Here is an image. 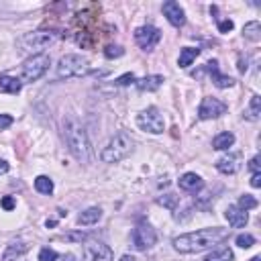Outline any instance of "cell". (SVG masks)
I'll return each mask as SVG.
<instances>
[{
  "label": "cell",
  "instance_id": "cell-41",
  "mask_svg": "<svg viewBox=\"0 0 261 261\" xmlns=\"http://www.w3.org/2000/svg\"><path fill=\"white\" fill-rule=\"evenodd\" d=\"M120 261H137V259H135L133 255H122V257H120Z\"/></svg>",
  "mask_w": 261,
  "mask_h": 261
},
{
  "label": "cell",
  "instance_id": "cell-33",
  "mask_svg": "<svg viewBox=\"0 0 261 261\" xmlns=\"http://www.w3.org/2000/svg\"><path fill=\"white\" fill-rule=\"evenodd\" d=\"M63 239L65 241H72V243H82L86 239V233H67Z\"/></svg>",
  "mask_w": 261,
  "mask_h": 261
},
{
  "label": "cell",
  "instance_id": "cell-42",
  "mask_svg": "<svg viewBox=\"0 0 261 261\" xmlns=\"http://www.w3.org/2000/svg\"><path fill=\"white\" fill-rule=\"evenodd\" d=\"M65 261H76V257L74 255H65Z\"/></svg>",
  "mask_w": 261,
  "mask_h": 261
},
{
  "label": "cell",
  "instance_id": "cell-23",
  "mask_svg": "<svg viewBox=\"0 0 261 261\" xmlns=\"http://www.w3.org/2000/svg\"><path fill=\"white\" fill-rule=\"evenodd\" d=\"M233 259V251L229 247H219V249H214V251L204 259V261H231Z\"/></svg>",
  "mask_w": 261,
  "mask_h": 261
},
{
  "label": "cell",
  "instance_id": "cell-40",
  "mask_svg": "<svg viewBox=\"0 0 261 261\" xmlns=\"http://www.w3.org/2000/svg\"><path fill=\"white\" fill-rule=\"evenodd\" d=\"M239 72H243V74L247 72V61H243V60L239 61Z\"/></svg>",
  "mask_w": 261,
  "mask_h": 261
},
{
  "label": "cell",
  "instance_id": "cell-3",
  "mask_svg": "<svg viewBox=\"0 0 261 261\" xmlns=\"http://www.w3.org/2000/svg\"><path fill=\"white\" fill-rule=\"evenodd\" d=\"M131 151H133V139H131V135L120 131V133H117L115 137L108 141V145L104 147V149H102L100 160L104 161V163H119Z\"/></svg>",
  "mask_w": 261,
  "mask_h": 261
},
{
  "label": "cell",
  "instance_id": "cell-29",
  "mask_svg": "<svg viewBox=\"0 0 261 261\" xmlns=\"http://www.w3.org/2000/svg\"><path fill=\"white\" fill-rule=\"evenodd\" d=\"M58 251H53V249H49V247H45V249H41V253H39V261H58Z\"/></svg>",
  "mask_w": 261,
  "mask_h": 261
},
{
  "label": "cell",
  "instance_id": "cell-22",
  "mask_svg": "<svg viewBox=\"0 0 261 261\" xmlns=\"http://www.w3.org/2000/svg\"><path fill=\"white\" fill-rule=\"evenodd\" d=\"M198 55H200L198 47H184V49H181V53H180V60H178L180 67H188L192 61L198 58Z\"/></svg>",
  "mask_w": 261,
  "mask_h": 261
},
{
  "label": "cell",
  "instance_id": "cell-25",
  "mask_svg": "<svg viewBox=\"0 0 261 261\" xmlns=\"http://www.w3.org/2000/svg\"><path fill=\"white\" fill-rule=\"evenodd\" d=\"M259 33H261V27H259V22H257V20L247 22L245 29H243V35H245L247 39H251V41H259V39H261Z\"/></svg>",
  "mask_w": 261,
  "mask_h": 261
},
{
  "label": "cell",
  "instance_id": "cell-21",
  "mask_svg": "<svg viewBox=\"0 0 261 261\" xmlns=\"http://www.w3.org/2000/svg\"><path fill=\"white\" fill-rule=\"evenodd\" d=\"M233 143H235V135L233 133H221V135L214 137L212 147H214V149H219V151H224V149H229Z\"/></svg>",
  "mask_w": 261,
  "mask_h": 261
},
{
  "label": "cell",
  "instance_id": "cell-20",
  "mask_svg": "<svg viewBox=\"0 0 261 261\" xmlns=\"http://www.w3.org/2000/svg\"><path fill=\"white\" fill-rule=\"evenodd\" d=\"M100 217H102V210L98 208V206H92V208H88V210H84L80 217H78V222L80 224H96L98 221H100Z\"/></svg>",
  "mask_w": 261,
  "mask_h": 261
},
{
  "label": "cell",
  "instance_id": "cell-32",
  "mask_svg": "<svg viewBox=\"0 0 261 261\" xmlns=\"http://www.w3.org/2000/svg\"><path fill=\"white\" fill-rule=\"evenodd\" d=\"M135 80H137V78H135V74H124V76L117 78L115 84H117V86H129V84H135Z\"/></svg>",
  "mask_w": 261,
  "mask_h": 261
},
{
  "label": "cell",
  "instance_id": "cell-10",
  "mask_svg": "<svg viewBox=\"0 0 261 261\" xmlns=\"http://www.w3.org/2000/svg\"><path fill=\"white\" fill-rule=\"evenodd\" d=\"M55 39H58V33L53 31H35V33H27L25 37H22V43L27 45L29 49H43L51 45Z\"/></svg>",
  "mask_w": 261,
  "mask_h": 261
},
{
  "label": "cell",
  "instance_id": "cell-5",
  "mask_svg": "<svg viewBox=\"0 0 261 261\" xmlns=\"http://www.w3.org/2000/svg\"><path fill=\"white\" fill-rule=\"evenodd\" d=\"M88 70V61L82 58V55H76V53H67L60 60L58 65V76L60 78H76V76H82Z\"/></svg>",
  "mask_w": 261,
  "mask_h": 261
},
{
  "label": "cell",
  "instance_id": "cell-39",
  "mask_svg": "<svg viewBox=\"0 0 261 261\" xmlns=\"http://www.w3.org/2000/svg\"><path fill=\"white\" fill-rule=\"evenodd\" d=\"M6 172H8V163H6L4 160H0V176L6 174Z\"/></svg>",
  "mask_w": 261,
  "mask_h": 261
},
{
  "label": "cell",
  "instance_id": "cell-26",
  "mask_svg": "<svg viewBox=\"0 0 261 261\" xmlns=\"http://www.w3.org/2000/svg\"><path fill=\"white\" fill-rule=\"evenodd\" d=\"M35 190L39 192V194H51L53 192V181L47 176H39L35 180Z\"/></svg>",
  "mask_w": 261,
  "mask_h": 261
},
{
  "label": "cell",
  "instance_id": "cell-30",
  "mask_svg": "<svg viewBox=\"0 0 261 261\" xmlns=\"http://www.w3.org/2000/svg\"><path fill=\"white\" fill-rule=\"evenodd\" d=\"M237 245L243 247V249L253 247L255 245V237H251V235H239V237H237Z\"/></svg>",
  "mask_w": 261,
  "mask_h": 261
},
{
  "label": "cell",
  "instance_id": "cell-4",
  "mask_svg": "<svg viewBox=\"0 0 261 261\" xmlns=\"http://www.w3.org/2000/svg\"><path fill=\"white\" fill-rule=\"evenodd\" d=\"M49 63H51L49 55H43V53L33 55V58H29L25 63H22V70H20L22 80L25 82H37L39 78H43L45 72L49 70Z\"/></svg>",
  "mask_w": 261,
  "mask_h": 261
},
{
  "label": "cell",
  "instance_id": "cell-31",
  "mask_svg": "<svg viewBox=\"0 0 261 261\" xmlns=\"http://www.w3.org/2000/svg\"><path fill=\"white\" fill-rule=\"evenodd\" d=\"M122 53H124V49L119 47V45H108V47L104 49V55H106L108 60H112V58H120Z\"/></svg>",
  "mask_w": 261,
  "mask_h": 261
},
{
  "label": "cell",
  "instance_id": "cell-14",
  "mask_svg": "<svg viewBox=\"0 0 261 261\" xmlns=\"http://www.w3.org/2000/svg\"><path fill=\"white\" fill-rule=\"evenodd\" d=\"M204 70L210 74L212 82H214V86H217V88H231V86L235 84V80H233L231 76H224V74L219 72V61H217V60L208 61L206 65H204Z\"/></svg>",
  "mask_w": 261,
  "mask_h": 261
},
{
  "label": "cell",
  "instance_id": "cell-27",
  "mask_svg": "<svg viewBox=\"0 0 261 261\" xmlns=\"http://www.w3.org/2000/svg\"><path fill=\"white\" fill-rule=\"evenodd\" d=\"M178 196L176 194H163V196H160L157 198V202L161 204V206H165V208H169V210H176V206H178Z\"/></svg>",
  "mask_w": 261,
  "mask_h": 261
},
{
  "label": "cell",
  "instance_id": "cell-35",
  "mask_svg": "<svg viewBox=\"0 0 261 261\" xmlns=\"http://www.w3.org/2000/svg\"><path fill=\"white\" fill-rule=\"evenodd\" d=\"M10 124H13V117H8V115H0V131H2V129H8Z\"/></svg>",
  "mask_w": 261,
  "mask_h": 261
},
{
  "label": "cell",
  "instance_id": "cell-15",
  "mask_svg": "<svg viewBox=\"0 0 261 261\" xmlns=\"http://www.w3.org/2000/svg\"><path fill=\"white\" fill-rule=\"evenodd\" d=\"M180 188L184 192H190V194H196V192H200L204 188V181L196 174H184L180 178Z\"/></svg>",
  "mask_w": 261,
  "mask_h": 261
},
{
  "label": "cell",
  "instance_id": "cell-9",
  "mask_svg": "<svg viewBox=\"0 0 261 261\" xmlns=\"http://www.w3.org/2000/svg\"><path fill=\"white\" fill-rule=\"evenodd\" d=\"M84 261H112V249L100 241L84 245Z\"/></svg>",
  "mask_w": 261,
  "mask_h": 261
},
{
  "label": "cell",
  "instance_id": "cell-16",
  "mask_svg": "<svg viewBox=\"0 0 261 261\" xmlns=\"http://www.w3.org/2000/svg\"><path fill=\"white\" fill-rule=\"evenodd\" d=\"M224 217H226V221H229V224L233 226V229H241V226H245L247 221H249L247 212L241 210L239 206H229L224 212Z\"/></svg>",
  "mask_w": 261,
  "mask_h": 261
},
{
  "label": "cell",
  "instance_id": "cell-12",
  "mask_svg": "<svg viewBox=\"0 0 261 261\" xmlns=\"http://www.w3.org/2000/svg\"><path fill=\"white\" fill-rule=\"evenodd\" d=\"M241 167V155L239 153H229V155H222L221 160L217 161V169L224 176H233L239 172Z\"/></svg>",
  "mask_w": 261,
  "mask_h": 261
},
{
  "label": "cell",
  "instance_id": "cell-28",
  "mask_svg": "<svg viewBox=\"0 0 261 261\" xmlns=\"http://www.w3.org/2000/svg\"><path fill=\"white\" fill-rule=\"evenodd\" d=\"M257 206V200L253 198V196H249V194H245V196H241L239 198V208L241 210H251V208H255Z\"/></svg>",
  "mask_w": 261,
  "mask_h": 261
},
{
  "label": "cell",
  "instance_id": "cell-7",
  "mask_svg": "<svg viewBox=\"0 0 261 261\" xmlns=\"http://www.w3.org/2000/svg\"><path fill=\"white\" fill-rule=\"evenodd\" d=\"M131 239H133L135 249H139V251H147V249H151L157 243V235H155V231L151 229L149 224L141 222V224H137L133 229Z\"/></svg>",
  "mask_w": 261,
  "mask_h": 261
},
{
  "label": "cell",
  "instance_id": "cell-8",
  "mask_svg": "<svg viewBox=\"0 0 261 261\" xmlns=\"http://www.w3.org/2000/svg\"><path fill=\"white\" fill-rule=\"evenodd\" d=\"M161 39V33L160 29H155L151 25H145V27H139L137 31H135V41H137V45L141 49L145 51H151L157 43H160Z\"/></svg>",
  "mask_w": 261,
  "mask_h": 261
},
{
  "label": "cell",
  "instance_id": "cell-2",
  "mask_svg": "<svg viewBox=\"0 0 261 261\" xmlns=\"http://www.w3.org/2000/svg\"><path fill=\"white\" fill-rule=\"evenodd\" d=\"M61 127H63V139L67 147H70L72 155L82 163L92 161V147H90V139L82 127V122L74 115H65L61 120Z\"/></svg>",
  "mask_w": 261,
  "mask_h": 261
},
{
  "label": "cell",
  "instance_id": "cell-11",
  "mask_svg": "<svg viewBox=\"0 0 261 261\" xmlns=\"http://www.w3.org/2000/svg\"><path fill=\"white\" fill-rule=\"evenodd\" d=\"M226 112V104L217 98H204L202 104L198 108V117L202 120H208V119H217L221 115H224Z\"/></svg>",
  "mask_w": 261,
  "mask_h": 261
},
{
  "label": "cell",
  "instance_id": "cell-43",
  "mask_svg": "<svg viewBox=\"0 0 261 261\" xmlns=\"http://www.w3.org/2000/svg\"><path fill=\"white\" fill-rule=\"evenodd\" d=\"M251 261H261V259H259V257H253V259H251Z\"/></svg>",
  "mask_w": 261,
  "mask_h": 261
},
{
  "label": "cell",
  "instance_id": "cell-24",
  "mask_svg": "<svg viewBox=\"0 0 261 261\" xmlns=\"http://www.w3.org/2000/svg\"><path fill=\"white\" fill-rule=\"evenodd\" d=\"M259 115H261V98L259 96H253L251 98V104L245 110V119L249 120H259Z\"/></svg>",
  "mask_w": 261,
  "mask_h": 261
},
{
  "label": "cell",
  "instance_id": "cell-17",
  "mask_svg": "<svg viewBox=\"0 0 261 261\" xmlns=\"http://www.w3.org/2000/svg\"><path fill=\"white\" fill-rule=\"evenodd\" d=\"M27 251H29V245L25 241H13L2 253V261H15L17 257H22Z\"/></svg>",
  "mask_w": 261,
  "mask_h": 261
},
{
  "label": "cell",
  "instance_id": "cell-1",
  "mask_svg": "<svg viewBox=\"0 0 261 261\" xmlns=\"http://www.w3.org/2000/svg\"><path fill=\"white\" fill-rule=\"evenodd\" d=\"M229 237V231L226 229H200L194 233H186V235H180L174 239V247L176 251L180 253H200V251H206L212 245H217L221 241H224Z\"/></svg>",
  "mask_w": 261,
  "mask_h": 261
},
{
  "label": "cell",
  "instance_id": "cell-37",
  "mask_svg": "<svg viewBox=\"0 0 261 261\" xmlns=\"http://www.w3.org/2000/svg\"><path fill=\"white\" fill-rule=\"evenodd\" d=\"M249 167H251V172H253V174H259V157H257V155L253 157L251 161H249Z\"/></svg>",
  "mask_w": 261,
  "mask_h": 261
},
{
  "label": "cell",
  "instance_id": "cell-19",
  "mask_svg": "<svg viewBox=\"0 0 261 261\" xmlns=\"http://www.w3.org/2000/svg\"><path fill=\"white\" fill-rule=\"evenodd\" d=\"M22 88V82L19 78H13V76H0V90L2 92H8V94H19Z\"/></svg>",
  "mask_w": 261,
  "mask_h": 261
},
{
  "label": "cell",
  "instance_id": "cell-18",
  "mask_svg": "<svg viewBox=\"0 0 261 261\" xmlns=\"http://www.w3.org/2000/svg\"><path fill=\"white\" fill-rule=\"evenodd\" d=\"M163 82V76H145L141 80H135V86H137L141 92H153L161 86Z\"/></svg>",
  "mask_w": 261,
  "mask_h": 261
},
{
  "label": "cell",
  "instance_id": "cell-6",
  "mask_svg": "<svg viewBox=\"0 0 261 261\" xmlns=\"http://www.w3.org/2000/svg\"><path fill=\"white\" fill-rule=\"evenodd\" d=\"M137 124L147 133H153V135L163 133V117L160 115V110H157L155 106L143 110L137 117Z\"/></svg>",
  "mask_w": 261,
  "mask_h": 261
},
{
  "label": "cell",
  "instance_id": "cell-38",
  "mask_svg": "<svg viewBox=\"0 0 261 261\" xmlns=\"http://www.w3.org/2000/svg\"><path fill=\"white\" fill-rule=\"evenodd\" d=\"M251 186H253V188H259V186H261V174H253V178H251Z\"/></svg>",
  "mask_w": 261,
  "mask_h": 261
},
{
  "label": "cell",
  "instance_id": "cell-34",
  "mask_svg": "<svg viewBox=\"0 0 261 261\" xmlns=\"http://www.w3.org/2000/svg\"><path fill=\"white\" fill-rule=\"evenodd\" d=\"M0 204H2V208H4V210H13L17 202H15V198H13V196H4Z\"/></svg>",
  "mask_w": 261,
  "mask_h": 261
},
{
  "label": "cell",
  "instance_id": "cell-13",
  "mask_svg": "<svg viewBox=\"0 0 261 261\" xmlns=\"http://www.w3.org/2000/svg\"><path fill=\"white\" fill-rule=\"evenodd\" d=\"M163 15L167 17V20L172 22L174 27H181L186 22L184 8H181L178 2H174V0H167V2H163Z\"/></svg>",
  "mask_w": 261,
  "mask_h": 261
},
{
  "label": "cell",
  "instance_id": "cell-36",
  "mask_svg": "<svg viewBox=\"0 0 261 261\" xmlns=\"http://www.w3.org/2000/svg\"><path fill=\"white\" fill-rule=\"evenodd\" d=\"M219 31H221V33L233 31V20H221V22H219Z\"/></svg>",
  "mask_w": 261,
  "mask_h": 261
}]
</instances>
